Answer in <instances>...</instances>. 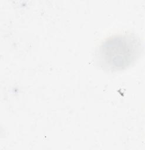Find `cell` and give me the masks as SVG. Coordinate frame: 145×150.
<instances>
[{
  "label": "cell",
  "instance_id": "6da1fadb",
  "mask_svg": "<svg viewBox=\"0 0 145 150\" xmlns=\"http://www.w3.org/2000/svg\"><path fill=\"white\" fill-rule=\"evenodd\" d=\"M142 50V43L136 35L123 33L112 35L104 40L98 47L96 57L103 69L117 71L132 65Z\"/></svg>",
  "mask_w": 145,
  "mask_h": 150
}]
</instances>
